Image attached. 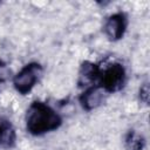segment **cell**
<instances>
[{
	"instance_id": "9",
	"label": "cell",
	"mask_w": 150,
	"mask_h": 150,
	"mask_svg": "<svg viewBox=\"0 0 150 150\" xmlns=\"http://www.w3.org/2000/svg\"><path fill=\"white\" fill-rule=\"evenodd\" d=\"M150 90H149V84L148 83H144L141 88H139V100L144 103V104H148L149 103V96H150Z\"/></svg>"
},
{
	"instance_id": "1",
	"label": "cell",
	"mask_w": 150,
	"mask_h": 150,
	"mask_svg": "<svg viewBox=\"0 0 150 150\" xmlns=\"http://www.w3.org/2000/svg\"><path fill=\"white\" fill-rule=\"evenodd\" d=\"M62 124L61 116L47 103L34 101L26 112V128L33 136H41L59 129Z\"/></svg>"
},
{
	"instance_id": "3",
	"label": "cell",
	"mask_w": 150,
	"mask_h": 150,
	"mask_svg": "<svg viewBox=\"0 0 150 150\" xmlns=\"http://www.w3.org/2000/svg\"><path fill=\"white\" fill-rule=\"evenodd\" d=\"M42 70V66L38 62H30L26 64L13 79V86L15 90L21 95L30 93L39 81Z\"/></svg>"
},
{
	"instance_id": "8",
	"label": "cell",
	"mask_w": 150,
	"mask_h": 150,
	"mask_svg": "<svg viewBox=\"0 0 150 150\" xmlns=\"http://www.w3.org/2000/svg\"><path fill=\"white\" fill-rule=\"evenodd\" d=\"M125 146L128 150H143L145 146V138L135 130H129L125 136Z\"/></svg>"
},
{
	"instance_id": "6",
	"label": "cell",
	"mask_w": 150,
	"mask_h": 150,
	"mask_svg": "<svg viewBox=\"0 0 150 150\" xmlns=\"http://www.w3.org/2000/svg\"><path fill=\"white\" fill-rule=\"evenodd\" d=\"M101 68L97 63L84 61L82 62L80 70H79V79L77 84L79 87H90L94 86L97 80H100L101 76Z\"/></svg>"
},
{
	"instance_id": "2",
	"label": "cell",
	"mask_w": 150,
	"mask_h": 150,
	"mask_svg": "<svg viewBox=\"0 0 150 150\" xmlns=\"http://www.w3.org/2000/svg\"><path fill=\"white\" fill-rule=\"evenodd\" d=\"M100 87L104 93H116L121 90L127 81V71L122 63H112L101 71L100 76Z\"/></svg>"
},
{
	"instance_id": "10",
	"label": "cell",
	"mask_w": 150,
	"mask_h": 150,
	"mask_svg": "<svg viewBox=\"0 0 150 150\" xmlns=\"http://www.w3.org/2000/svg\"><path fill=\"white\" fill-rule=\"evenodd\" d=\"M1 67H4V62H2V61H0V68H1ZM0 82H1V80H0Z\"/></svg>"
},
{
	"instance_id": "7",
	"label": "cell",
	"mask_w": 150,
	"mask_h": 150,
	"mask_svg": "<svg viewBox=\"0 0 150 150\" xmlns=\"http://www.w3.org/2000/svg\"><path fill=\"white\" fill-rule=\"evenodd\" d=\"M15 139L16 135L12 123L6 118L0 117V146L12 148L15 144Z\"/></svg>"
},
{
	"instance_id": "4",
	"label": "cell",
	"mask_w": 150,
	"mask_h": 150,
	"mask_svg": "<svg viewBox=\"0 0 150 150\" xmlns=\"http://www.w3.org/2000/svg\"><path fill=\"white\" fill-rule=\"evenodd\" d=\"M128 27V16L123 12H117L110 15L104 23V33L110 41L121 40Z\"/></svg>"
},
{
	"instance_id": "5",
	"label": "cell",
	"mask_w": 150,
	"mask_h": 150,
	"mask_svg": "<svg viewBox=\"0 0 150 150\" xmlns=\"http://www.w3.org/2000/svg\"><path fill=\"white\" fill-rule=\"evenodd\" d=\"M104 97H105V93L104 90L98 86V84H94L88 87L79 97L80 104L81 107L87 110H94L97 107H100L103 102H104Z\"/></svg>"
}]
</instances>
